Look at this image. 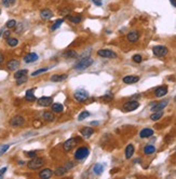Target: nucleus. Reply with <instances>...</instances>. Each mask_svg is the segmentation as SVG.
Returning <instances> with one entry per match:
<instances>
[{"instance_id": "nucleus-15", "label": "nucleus", "mask_w": 176, "mask_h": 179, "mask_svg": "<svg viewBox=\"0 0 176 179\" xmlns=\"http://www.w3.org/2000/svg\"><path fill=\"white\" fill-rule=\"evenodd\" d=\"M52 175H53V171L50 169H42V171L39 173V177L42 179H49L52 177Z\"/></svg>"}, {"instance_id": "nucleus-2", "label": "nucleus", "mask_w": 176, "mask_h": 179, "mask_svg": "<svg viewBox=\"0 0 176 179\" xmlns=\"http://www.w3.org/2000/svg\"><path fill=\"white\" fill-rule=\"evenodd\" d=\"M43 165H44V160L42 158H38V157H35V158H33L27 163L28 169H33V171L41 169V167H42Z\"/></svg>"}, {"instance_id": "nucleus-21", "label": "nucleus", "mask_w": 176, "mask_h": 179, "mask_svg": "<svg viewBox=\"0 0 176 179\" xmlns=\"http://www.w3.org/2000/svg\"><path fill=\"white\" fill-rule=\"evenodd\" d=\"M38 59V55L36 53H29V54H27L26 56L24 57V61L25 63H34V61H36Z\"/></svg>"}, {"instance_id": "nucleus-3", "label": "nucleus", "mask_w": 176, "mask_h": 179, "mask_svg": "<svg viewBox=\"0 0 176 179\" xmlns=\"http://www.w3.org/2000/svg\"><path fill=\"white\" fill-rule=\"evenodd\" d=\"M73 97L76 99L77 102L79 103H82V102H85L88 98H89V93H88L85 90H77L73 94Z\"/></svg>"}, {"instance_id": "nucleus-48", "label": "nucleus", "mask_w": 176, "mask_h": 179, "mask_svg": "<svg viewBox=\"0 0 176 179\" xmlns=\"http://www.w3.org/2000/svg\"><path fill=\"white\" fill-rule=\"evenodd\" d=\"M3 61H4V56H3L2 54L0 53V65L2 64V63H3Z\"/></svg>"}, {"instance_id": "nucleus-43", "label": "nucleus", "mask_w": 176, "mask_h": 179, "mask_svg": "<svg viewBox=\"0 0 176 179\" xmlns=\"http://www.w3.org/2000/svg\"><path fill=\"white\" fill-rule=\"evenodd\" d=\"M65 167H66V169H67V171H69V169H71L73 167V163L71 162V161H68V162H66Z\"/></svg>"}, {"instance_id": "nucleus-50", "label": "nucleus", "mask_w": 176, "mask_h": 179, "mask_svg": "<svg viewBox=\"0 0 176 179\" xmlns=\"http://www.w3.org/2000/svg\"><path fill=\"white\" fill-rule=\"evenodd\" d=\"M170 1H171V3H172V4L176 8V0H170Z\"/></svg>"}, {"instance_id": "nucleus-51", "label": "nucleus", "mask_w": 176, "mask_h": 179, "mask_svg": "<svg viewBox=\"0 0 176 179\" xmlns=\"http://www.w3.org/2000/svg\"><path fill=\"white\" fill-rule=\"evenodd\" d=\"M34 125H35V126H37V125L40 126V125H41V123H40V122H37V121H35V123H34Z\"/></svg>"}, {"instance_id": "nucleus-34", "label": "nucleus", "mask_w": 176, "mask_h": 179, "mask_svg": "<svg viewBox=\"0 0 176 179\" xmlns=\"http://www.w3.org/2000/svg\"><path fill=\"white\" fill-rule=\"evenodd\" d=\"M63 22H64V19H57V21L55 22L54 24L52 25L51 29H52V30H55V29H57V28H60V27H61V25L63 24Z\"/></svg>"}, {"instance_id": "nucleus-13", "label": "nucleus", "mask_w": 176, "mask_h": 179, "mask_svg": "<svg viewBox=\"0 0 176 179\" xmlns=\"http://www.w3.org/2000/svg\"><path fill=\"white\" fill-rule=\"evenodd\" d=\"M168 93V88L166 86H159L156 88L154 91V96L156 97H163L164 95H166Z\"/></svg>"}, {"instance_id": "nucleus-24", "label": "nucleus", "mask_w": 176, "mask_h": 179, "mask_svg": "<svg viewBox=\"0 0 176 179\" xmlns=\"http://www.w3.org/2000/svg\"><path fill=\"white\" fill-rule=\"evenodd\" d=\"M68 19H69L73 24H79V23L82 21V17L81 15L76 14V15H68Z\"/></svg>"}, {"instance_id": "nucleus-37", "label": "nucleus", "mask_w": 176, "mask_h": 179, "mask_svg": "<svg viewBox=\"0 0 176 179\" xmlns=\"http://www.w3.org/2000/svg\"><path fill=\"white\" fill-rule=\"evenodd\" d=\"M88 117H90V112H89V111H87V110H84V111H82V112L80 113V115H79L78 120H79V121H82L83 119L88 118Z\"/></svg>"}, {"instance_id": "nucleus-14", "label": "nucleus", "mask_w": 176, "mask_h": 179, "mask_svg": "<svg viewBox=\"0 0 176 179\" xmlns=\"http://www.w3.org/2000/svg\"><path fill=\"white\" fill-rule=\"evenodd\" d=\"M139 39V32L135 31V30H133V31H130L127 34V40L130 41V42L134 43Z\"/></svg>"}, {"instance_id": "nucleus-5", "label": "nucleus", "mask_w": 176, "mask_h": 179, "mask_svg": "<svg viewBox=\"0 0 176 179\" xmlns=\"http://www.w3.org/2000/svg\"><path fill=\"white\" fill-rule=\"evenodd\" d=\"M90 151L88 148L85 147H80L76 150V152H75V159L76 160H84L85 158H88V155H89Z\"/></svg>"}, {"instance_id": "nucleus-28", "label": "nucleus", "mask_w": 176, "mask_h": 179, "mask_svg": "<svg viewBox=\"0 0 176 179\" xmlns=\"http://www.w3.org/2000/svg\"><path fill=\"white\" fill-rule=\"evenodd\" d=\"M63 110H64V107H63L62 104H53L52 105V111L55 113H61L63 112Z\"/></svg>"}, {"instance_id": "nucleus-19", "label": "nucleus", "mask_w": 176, "mask_h": 179, "mask_svg": "<svg viewBox=\"0 0 176 179\" xmlns=\"http://www.w3.org/2000/svg\"><path fill=\"white\" fill-rule=\"evenodd\" d=\"M152 135H154V130H151V128H144L139 133L141 138H148V137L152 136Z\"/></svg>"}, {"instance_id": "nucleus-7", "label": "nucleus", "mask_w": 176, "mask_h": 179, "mask_svg": "<svg viewBox=\"0 0 176 179\" xmlns=\"http://www.w3.org/2000/svg\"><path fill=\"white\" fill-rule=\"evenodd\" d=\"M97 55L100 57H105V58H117V54L111 50H107V49H103V50H98Z\"/></svg>"}, {"instance_id": "nucleus-33", "label": "nucleus", "mask_w": 176, "mask_h": 179, "mask_svg": "<svg viewBox=\"0 0 176 179\" xmlns=\"http://www.w3.org/2000/svg\"><path fill=\"white\" fill-rule=\"evenodd\" d=\"M48 70H49V67H44V68H41V69H38V70H36V71H34L33 73H31V76H33V77H37V76L48 71Z\"/></svg>"}, {"instance_id": "nucleus-44", "label": "nucleus", "mask_w": 176, "mask_h": 179, "mask_svg": "<svg viewBox=\"0 0 176 179\" xmlns=\"http://www.w3.org/2000/svg\"><path fill=\"white\" fill-rule=\"evenodd\" d=\"M26 155L33 159V158H35V157H37V151H29V152H26Z\"/></svg>"}, {"instance_id": "nucleus-6", "label": "nucleus", "mask_w": 176, "mask_h": 179, "mask_svg": "<svg viewBox=\"0 0 176 179\" xmlns=\"http://www.w3.org/2000/svg\"><path fill=\"white\" fill-rule=\"evenodd\" d=\"M152 52H154V54L156 55V56L163 57V56H165V55L169 53V50H168V48H166V46H154V49H152Z\"/></svg>"}, {"instance_id": "nucleus-23", "label": "nucleus", "mask_w": 176, "mask_h": 179, "mask_svg": "<svg viewBox=\"0 0 176 179\" xmlns=\"http://www.w3.org/2000/svg\"><path fill=\"white\" fill-rule=\"evenodd\" d=\"M43 119L46 121H48V122H53V121L55 120V115L53 112H51V111H46V112L43 113Z\"/></svg>"}, {"instance_id": "nucleus-11", "label": "nucleus", "mask_w": 176, "mask_h": 179, "mask_svg": "<svg viewBox=\"0 0 176 179\" xmlns=\"http://www.w3.org/2000/svg\"><path fill=\"white\" fill-rule=\"evenodd\" d=\"M169 104V100H162V102L160 103H157V104H154V106L151 107V110L152 111H160V110H163L166 106H168Z\"/></svg>"}, {"instance_id": "nucleus-53", "label": "nucleus", "mask_w": 176, "mask_h": 179, "mask_svg": "<svg viewBox=\"0 0 176 179\" xmlns=\"http://www.w3.org/2000/svg\"><path fill=\"white\" fill-rule=\"evenodd\" d=\"M23 164H24V162H23V161H19V165H23Z\"/></svg>"}, {"instance_id": "nucleus-45", "label": "nucleus", "mask_w": 176, "mask_h": 179, "mask_svg": "<svg viewBox=\"0 0 176 179\" xmlns=\"http://www.w3.org/2000/svg\"><path fill=\"white\" fill-rule=\"evenodd\" d=\"M92 2L94 3L95 5H98V7H100V5L103 4V3H102V0H92Z\"/></svg>"}, {"instance_id": "nucleus-49", "label": "nucleus", "mask_w": 176, "mask_h": 179, "mask_svg": "<svg viewBox=\"0 0 176 179\" xmlns=\"http://www.w3.org/2000/svg\"><path fill=\"white\" fill-rule=\"evenodd\" d=\"M69 12H70V10H69V9H67V10H66V9H65V10L62 11L61 13H62V14H68V13H69Z\"/></svg>"}, {"instance_id": "nucleus-35", "label": "nucleus", "mask_w": 176, "mask_h": 179, "mask_svg": "<svg viewBox=\"0 0 176 179\" xmlns=\"http://www.w3.org/2000/svg\"><path fill=\"white\" fill-rule=\"evenodd\" d=\"M64 56H65L66 58H75V57L77 56V53L75 51L69 50V51H67L65 54H64Z\"/></svg>"}, {"instance_id": "nucleus-54", "label": "nucleus", "mask_w": 176, "mask_h": 179, "mask_svg": "<svg viewBox=\"0 0 176 179\" xmlns=\"http://www.w3.org/2000/svg\"><path fill=\"white\" fill-rule=\"evenodd\" d=\"M174 100H175V102H176V96H175V97H174Z\"/></svg>"}, {"instance_id": "nucleus-31", "label": "nucleus", "mask_w": 176, "mask_h": 179, "mask_svg": "<svg viewBox=\"0 0 176 179\" xmlns=\"http://www.w3.org/2000/svg\"><path fill=\"white\" fill-rule=\"evenodd\" d=\"M27 73H28V71L26 69H19L14 73V78H15V79H19V78H21V77L27 76Z\"/></svg>"}, {"instance_id": "nucleus-47", "label": "nucleus", "mask_w": 176, "mask_h": 179, "mask_svg": "<svg viewBox=\"0 0 176 179\" xmlns=\"http://www.w3.org/2000/svg\"><path fill=\"white\" fill-rule=\"evenodd\" d=\"M10 35H11V31H9V30H7V31L3 32V37L6 38V39H8V38H10Z\"/></svg>"}, {"instance_id": "nucleus-39", "label": "nucleus", "mask_w": 176, "mask_h": 179, "mask_svg": "<svg viewBox=\"0 0 176 179\" xmlns=\"http://www.w3.org/2000/svg\"><path fill=\"white\" fill-rule=\"evenodd\" d=\"M102 98H103V100H104V102L108 103V102H110L111 99L114 98V95H112V94H111L110 92H108V93L106 94V95H104V96L102 97Z\"/></svg>"}, {"instance_id": "nucleus-9", "label": "nucleus", "mask_w": 176, "mask_h": 179, "mask_svg": "<svg viewBox=\"0 0 176 179\" xmlns=\"http://www.w3.org/2000/svg\"><path fill=\"white\" fill-rule=\"evenodd\" d=\"M78 140L79 139H76V138H69L68 140H66V142H64V145H63L64 151H65V152H69V151L75 147V145L77 144Z\"/></svg>"}, {"instance_id": "nucleus-29", "label": "nucleus", "mask_w": 176, "mask_h": 179, "mask_svg": "<svg viewBox=\"0 0 176 179\" xmlns=\"http://www.w3.org/2000/svg\"><path fill=\"white\" fill-rule=\"evenodd\" d=\"M103 171H104V166L100 163L95 164L94 167H93V173H94L95 175H100L103 173Z\"/></svg>"}, {"instance_id": "nucleus-32", "label": "nucleus", "mask_w": 176, "mask_h": 179, "mask_svg": "<svg viewBox=\"0 0 176 179\" xmlns=\"http://www.w3.org/2000/svg\"><path fill=\"white\" fill-rule=\"evenodd\" d=\"M7 43H8V46L14 48V46H16L19 44V40H17L16 38H8L7 39Z\"/></svg>"}, {"instance_id": "nucleus-20", "label": "nucleus", "mask_w": 176, "mask_h": 179, "mask_svg": "<svg viewBox=\"0 0 176 179\" xmlns=\"http://www.w3.org/2000/svg\"><path fill=\"white\" fill-rule=\"evenodd\" d=\"M68 76L66 73H63V75H53L51 77V81L52 82H62V81L66 80Z\"/></svg>"}, {"instance_id": "nucleus-8", "label": "nucleus", "mask_w": 176, "mask_h": 179, "mask_svg": "<svg viewBox=\"0 0 176 179\" xmlns=\"http://www.w3.org/2000/svg\"><path fill=\"white\" fill-rule=\"evenodd\" d=\"M24 123H25V119L23 118L22 115H15L10 121V125L13 126V127H19V126L24 125Z\"/></svg>"}, {"instance_id": "nucleus-27", "label": "nucleus", "mask_w": 176, "mask_h": 179, "mask_svg": "<svg viewBox=\"0 0 176 179\" xmlns=\"http://www.w3.org/2000/svg\"><path fill=\"white\" fill-rule=\"evenodd\" d=\"M154 151H156V148H154V146H152V145H147L146 147L144 148V153L146 155L152 154V153H154Z\"/></svg>"}, {"instance_id": "nucleus-26", "label": "nucleus", "mask_w": 176, "mask_h": 179, "mask_svg": "<svg viewBox=\"0 0 176 179\" xmlns=\"http://www.w3.org/2000/svg\"><path fill=\"white\" fill-rule=\"evenodd\" d=\"M25 99L28 100V102H34V100H36V96H35V94H34V90H28V91L26 92Z\"/></svg>"}, {"instance_id": "nucleus-36", "label": "nucleus", "mask_w": 176, "mask_h": 179, "mask_svg": "<svg viewBox=\"0 0 176 179\" xmlns=\"http://www.w3.org/2000/svg\"><path fill=\"white\" fill-rule=\"evenodd\" d=\"M15 1L16 0H2L1 2H2V4L6 7V8H10V7H12V5L15 3Z\"/></svg>"}, {"instance_id": "nucleus-52", "label": "nucleus", "mask_w": 176, "mask_h": 179, "mask_svg": "<svg viewBox=\"0 0 176 179\" xmlns=\"http://www.w3.org/2000/svg\"><path fill=\"white\" fill-rule=\"evenodd\" d=\"M98 122H91V125H97Z\"/></svg>"}, {"instance_id": "nucleus-1", "label": "nucleus", "mask_w": 176, "mask_h": 179, "mask_svg": "<svg viewBox=\"0 0 176 179\" xmlns=\"http://www.w3.org/2000/svg\"><path fill=\"white\" fill-rule=\"evenodd\" d=\"M92 64H93V59L91 56L82 57V58L75 65L73 68L76 70H84V69H87V68H89Z\"/></svg>"}, {"instance_id": "nucleus-22", "label": "nucleus", "mask_w": 176, "mask_h": 179, "mask_svg": "<svg viewBox=\"0 0 176 179\" xmlns=\"http://www.w3.org/2000/svg\"><path fill=\"white\" fill-rule=\"evenodd\" d=\"M134 154V146L133 145H127V147L125 148V158L131 159Z\"/></svg>"}, {"instance_id": "nucleus-4", "label": "nucleus", "mask_w": 176, "mask_h": 179, "mask_svg": "<svg viewBox=\"0 0 176 179\" xmlns=\"http://www.w3.org/2000/svg\"><path fill=\"white\" fill-rule=\"evenodd\" d=\"M138 107H139V103L137 100H129L123 105L122 109L125 112H131V111H134L135 109H137Z\"/></svg>"}, {"instance_id": "nucleus-12", "label": "nucleus", "mask_w": 176, "mask_h": 179, "mask_svg": "<svg viewBox=\"0 0 176 179\" xmlns=\"http://www.w3.org/2000/svg\"><path fill=\"white\" fill-rule=\"evenodd\" d=\"M7 67H8V69L11 70V71L17 70L19 69V61H17V59H11V61H8Z\"/></svg>"}, {"instance_id": "nucleus-38", "label": "nucleus", "mask_w": 176, "mask_h": 179, "mask_svg": "<svg viewBox=\"0 0 176 179\" xmlns=\"http://www.w3.org/2000/svg\"><path fill=\"white\" fill-rule=\"evenodd\" d=\"M16 26V21L15 19H10V21L7 22V27L9 29H12V28H15Z\"/></svg>"}, {"instance_id": "nucleus-41", "label": "nucleus", "mask_w": 176, "mask_h": 179, "mask_svg": "<svg viewBox=\"0 0 176 179\" xmlns=\"http://www.w3.org/2000/svg\"><path fill=\"white\" fill-rule=\"evenodd\" d=\"M10 148V145H2L0 146V155H2L3 153H6L8 151V149Z\"/></svg>"}, {"instance_id": "nucleus-46", "label": "nucleus", "mask_w": 176, "mask_h": 179, "mask_svg": "<svg viewBox=\"0 0 176 179\" xmlns=\"http://www.w3.org/2000/svg\"><path fill=\"white\" fill-rule=\"evenodd\" d=\"M7 172V167H2V169H0V178L4 175V173Z\"/></svg>"}, {"instance_id": "nucleus-30", "label": "nucleus", "mask_w": 176, "mask_h": 179, "mask_svg": "<svg viewBox=\"0 0 176 179\" xmlns=\"http://www.w3.org/2000/svg\"><path fill=\"white\" fill-rule=\"evenodd\" d=\"M162 115H163L162 110H160V111H154V112L150 115V119H151L152 121H158L162 118Z\"/></svg>"}, {"instance_id": "nucleus-55", "label": "nucleus", "mask_w": 176, "mask_h": 179, "mask_svg": "<svg viewBox=\"0 0 176 179\" xmlns=\"http://www.w3.org/2000/svg\"><path fill=\"white\" fill-rule=\"evenodd\" d=\"M0 13H1V10H0Z\"/></svg>"}, {"instance_id": "nucleus-25", "label": "nucleus", "mask_w": 176, "mask_h": 179, "mask_svg": "<svg viewBox=\"0 0 176 179\" xmlns=\"http://www.w3.org/2000/svg\"><path fill=\"white\" fill-rule=\"evenodd\" d=\"M67 173V169H66L65 166H60V167H57L56 169L54 171V175L55 176H64V175Z\"/></svg>"}, {"instance_id": "nucleus-17", "label": "nucleus", "mask_w": 176, "mask_h": 179, "mask_svg": "<svg viewBox=\"0 0 176 179\" xmlns=\"http://www.w3.org/2000/svg\"><path fill=\"white\" fill-rule=\"evenodd\" d=\"M138 80H139V77H137V76H125L122 79V81L124 83H127V84H132V83L137 82Z\"/></svg>"}, {"instance_id": "nucleus-18", "label": "nucleus", "mask_w": 176, "mask_h": 179, "mask_svg": "<svg viewBox=\"0 0 176 179\" xmlns=\"http://www.w3.org/2000/svg\"><path fill=\"white\" fill-rule=\"evenodd\" d=\"M80 133H81V135L84 138H90L93 135V133H94V130L92 127H84L80 131Z\"/></svg>"}, {"instance_id": "nucleus-16", "label": "nucleus", "mask_w": 176, "mask_h": 179, "mask_svg": "<svg viewBox=\"0 0 176 179\" xmlns=\"http://www.w3.org/2000/svg\"><path fill=\"white\" fill-rule=\"evenodd\" d=\"M40 16L42 19H50L53 17V13H52V11L49 10V9H43V10H41L40 12Z\"/></svg>"}, {"instance_id": "nucleus-42", "label": "nucleus", "mask_w": 176, "mask_h": 179, "mask_svg": "<svg viewBox=\"0 0 176 179\" xmlns=\"http://www.w3.org/2000/svg\"><path fill=\"white\" fill-rule=\"evenodd\" d=\"M132 58H133V61H135V63H137V64L142 63V61H143V58H142V56L139 55V54H136V55H134Z\"/></svg>"}, {"instance_id": "nucleus-10", "label": "nucleus", "mask_w": 176, "mask_h": 179, "mask_svg": "<svg viewBox=\"0 0 176 179\" xmlns=\"http://www.w3.org/2000/svg\"><path fill=\"white\" fill-rule=\"evenodd\" d=\"M52 102H53L52 97L43 96L38 99V105L41 106V107H49L50 105H52Z\"/></svg>"}, {"instance_id": "nucleus-40", "label": "nucleus", "mask_w": 176, "mask_h": 179, "mask_svg": "<svg viewBox=\"0 0 176 179\" xmlns=\"http://www.w3.org/2000/svg\"><path fill=\"white\" fill-rule=\"evenodd\" d=\"M27 80H28L27 76H24V77H21V78H19V79H16V84H17V85H22L23 83H25Z\"/></svg>"}]
</instances>
